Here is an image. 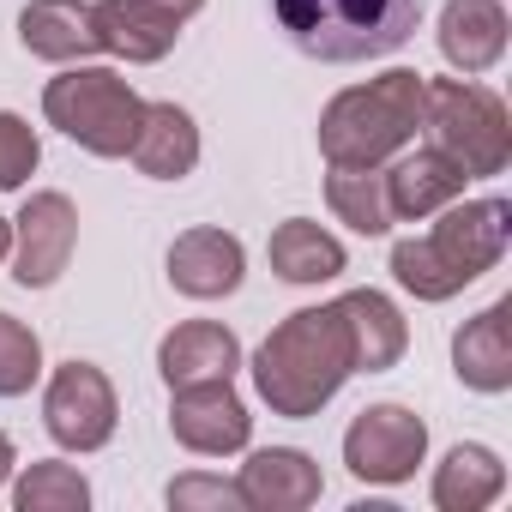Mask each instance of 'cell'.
Here are the masks:
<instances>
[{
  "instance_id": "cell-6",
  "label": "cell",
  "mask_w": 512,
  "mask_h": 512,
  "mask_svg": "<svg viewBox=\"0 0 512 512\" xmlns=\"http://www.w3.org/2000/svg\"><path fill=\"white\" fill-rule=\"evenodd\" d=\"M422 452H428V428H422V416L404 410V404H374V410H362V416L350 422V434H344V464H350V476L380 482V488L410 482L416 464H422Z\"/></svg>"
},
{
  "instance_id": "cell-4",
  "label": "cell",
  "mask_w": 512,
  "mask_h": 512,
  "mask_svg": "<svg viewBox=\"0 0 512 512\" xmlns=\"http://www.w3.org/2000/svg\"><path fill=\"white\" fill-rule=\"evenodd\" d=\"M422 127L440 157H452L470 181L500 175L512 163V121L506 103L470 79H422Z\"/></svg>"
},
{
  "instance_id": "cell-21",
  "label": "cell",
  "mask_w": 512,
  "mask_h": 512,
  "mask_svg": "<svg viewBox=\"0 0 512 512\" xmlns=\"http://www.w3.org/2000/svg\"><path fill=\"white\" fill-rule=\"evenodd\" d=\"M272 272H278L284 284H326V278L344 272V247H338V235H326L320 223L290 217V223H278V235H272Z\"/></svg>"
},
{
  "instance_id": "cell-14",
  "label": "cell",
  "mask_w": 512,
  "mask_h": 512,
  "mask_svg": "<svg viewBox=\"0 0 512 512\" xmlns=\"http://www.w3.org/2000/svg\"><path fill=\"white\" fill-rule=\"evenodd\" d=\"M235 362H241V344H235V332L217 326V320H187V326H175V332L157 344V368H163L169 386L229 380Z\"/></svg>"
},
{
  "instance_id": "cell-11",
  "label": "cell",
  "mask_w": 512,
  "mask_h": 512,
  "mask_svg": "<svg viewBox=\"0 0 512 512\" xmlns=\"http://www.w3.org/2000/svg\"><path fill=\"white\" fill-rule=\"evenodd\" d=\"M241 241L229 229H187L169 247V284L193 302H217L241 290Z\"/></svg>"
},
{
  "instance_id": "cell-17",
  "label": "cell",
  "mask_w": 512,
  "mask_h": 512,
  "mask_svg": "<svg viewBox=\"0 0 512 512\" xmlns=\"http://www.w3.org/2000/svg\"><path fill=\"white\" fill-rule=\"evenodd\" d=\"M151 181H181L193 175L199 163V127L181 103H145V121H139V139L127 151Z\"/></svg>"
},
{
  "instance_id": "cell-18",
  "label": "cell",
  "mask_w": 512,
  "mask_h": 512,
  "mask_svg": "<svg viewBox=\"0 0 512 512\" xmlns=\"http://www.w3.org/2000/svg\"><path fill=\"white\" fill-rule=\"evenodd\" d=\"M19 43L43 61H85L97 55V25L85 0H31L19 13Z\"/></svg>"
},
{
  "instance_id": "cell-12",
  "label": "cell",
  "mask_w": 512,
  "mask_h": 512,
  "mask_svg": "<svg viewBox=\"0 0 512 512\" xmlns=\"http://www.w3.org/2000/svg\"><path fill=\"white\" fill-rule=\"evenodd\" d=\"M235 488L253 512H302L320 500V464L296 446H266L241 464Z\"/></svg>"
},
{
  "instance_id": "cell-1",
  "label": "cell",
  "mask_w": 512,
  "mask_h": 512,
  "mask_svg": "<svg viewBox=\"0 0 512 512\" xmlns=\"http://www.w3.org/2000/svg\"><path fill=\"white\" fill-rule=\"evenodd\" d=\"M350 374H356V344L344 302L290 314L253 356V386L272 404V416H314L326 398H338Z\"/></svg>"
},
{
  "instance_id": "cell-27",
  "label": "cell",
  "mask_w": 512,
  "mask_h": 512,
  "mask_svg": "<svg viewBox=\"0 0 512 512\" xmlns=\"http://www.w3.org/2000/svg\"><path fill=\"white\" fill-rule=\"evenodd\" d=\"M37 157H43V145H37L31 121L13 115V109H0V187H25V175L37 169Z\"/></svg>"
},
{
  "instance_id": "cell-29",
  "label": "cell",
  "mask_w": 512,
  "mask_h": 512,
  "mask_svg": "<svg viewBox=\"0 0 512 512\" xmlns=\"http://www.w3.org/2000/svg\"><path fill=\"white\" fill-rule=\"evenodd\" d=\"M157 7H163V13H175V19H187V13H199V7H205V0H157Z\"/></svg>"
},
{
  "instance_id": "cell-19",
  "label": "cell",
  "mask_w": 512,
  "mask_h": 512,
  "mask_svg": "<svg viewBox=\"0 0 512 512\" xmlns=\"http://www.w3.org/2000/svg\"><path fill=\"white\" fill-rule=\"evenodd\" d=\"M464 169L452 163V157H440L434 145L428 151H416V157H404L392 175H386V205H392V217H428V211H446L458 193H464Z\"/></svg>"
},
{
  "instance_id": "cell-23",
  "label": "cell",
  "mask_w": 512,
  "mask_h": 512,
  "mask_svg": "<svg viewBox=\"0 0 512 512\" xmlns=\"http://www.w3.org/2000/svg\"><path fill=\"white\" fill-rule=\"evenodd\" d=\"M326 199H332V211H338L356 235H386V229H392L386 175H374V169H332V175H326Z\"/></svg>"
},
{
  "instance_id": "cell-22",
  "label": "cell",
  "mask_w": 512,
  "mask_h": 512,
  "mask_svg": "<svg viewBox=\"0 0 512 512\" xmlns=\"http://www.w3.org/2000/svg\"><path fill=\"white\" fill-rule=\"evenodd\" d=\"M506 488V464L488 446H452L434 470V506L440 512H482Z\"/></svg>"
},
{
  "instance_id": "cell-28",
  "label": "cell",
  "mask_w": 512,
  "mask_h": 512,
  "mask_svg": "<svg viewBox=\"0 0 512 512\" xmlns=\"http://www.w3.org/2000/svg\"><path fill=\"white\" fill-rule=\"evenodd\" d=\"M169 506H223V512H235V506H247L241 500V488L235 482H217V476H181V482H169Z\"/></svg>"
},
{
  "instance_id": "cell-20",
  "label": "cell",
  "mask_w": 512,
  "mask_h": 512,
  "mask_svg": "<svg viewBox=\"0 0 512 512\" xmlns=\"http://www.w3.org/2000/svg\"><path fill=\"white\" fill-rule=\"evenodd\" d=\"M344 320H350V344H356V374H380L404 356L410 332L404 314L380 296V290H350L344 296Z\"/></svg>"
},
{
  "instance_id": "cell-24",
  "label": "cell",
  "mask_w": 512,
  "mask_h": 512,
  "mask_svg": "<svg viewBox=\"0 0 512 512\" xmlns=\"http://www.w3.org/2000/svg\"><path fill=\"white\" fill-rule=\"evenodd\" d=\"M19 512H85V500H91V482L73 470V464H31L25 476H19Z\"/></svg>"
},
{
  "instance_id": "cell-7",
  "label": "cell",
  "mask_w": 512,
  "mask_h": 512,
  "mask_svg": "<svg viewBox=\"0 0 512 512\" xmlns=\"http://www.w3.org/2000/svg\"><path fill=\"white\" fill-rule=\"evenodd\" d=\"M43 422L67 452H97L115 434V386L97 362H61L43 398Z\"/></svg>"
},
{
  "instance_id": "cell-10",
  "label": "cell",
  "mask_w": 512,
  "mask_h": 512,
  "mask_svg": "<svg viewBox=\"0 0 512 512\" xmlns=\"http://www.w3.org/2000/svg\"><path fill=\"white\" fill-rule=\"evenodd\" d=\"M175 404H169V428L187 452H241L247 434H253V416L247 404L229 392V380H193V386H169Z\"/></svg>"
},
{
  "instance_id": "cell-30",
  "label": "cell",
  "mask_w": 512,
  "mask_h": 512,
  "mask_svg": "<svg viewBox=\"0 0 512 512\" xmlns=\"http://www.w3.org/2000/svg\"><path fill=\"white\" fill-rule=\"evenodd\" d=\"M7 470H13V440L0 434V482H7Z\"/></svg>"
},
{
  "instance_id": "cell-25",
  "label": "cell",
  "mask_w": 512,
  "mask_h": 512,
  "mask_svg": "<svg viewBox=\"0 0 512 512\" xmlns=\"http://www.w3.org/2000/svg\"><path fill=\"white\" fill-rule=\"evenodd\" d=\"M37 374H43V344H37V332H31L25 320H13V314H0V398L31 392Z\"/></svg>"
},
{
  "instance_id": "cell-15",
  "label": "cell",
  "mask_w": 512,
  "mask_h": 512,
  "mask_svg": "<svg viewBox=\"0 0 512 512\" xmlns=\"http://www.w3.org/2000/svg\"><path fill=\"white\" fill-rule=\"evenodd\" d=\"M452 368L476 392H506L512 386V302L482 308L458 338H452Z\"/></svg>"
},
{
  "instance_id": "cell-31",
  "label": "cell",
  "mask_w": 512,
  "mask_h": 512,
  "mask_svg": "<svg viewBox=\"0 0 512 512\" xmlns=\"http://www.w3.org/2000/svg\"><path fill=\"white\" fill-rule=\"evenodd\" d=\"M7 253H13V223L0 217V260H7Z\"/></svg>"
},
{
  "instance_id": "cell-13",
  "label": "cell",
  "mask_w": 512,
  "mask_h": 512,
  "mask_svg": "<svg viewBox=\"0 0 512 512\" xmlns=\"http://www.w3.org/2000/svg\"><path fill=\"white\" fill-rule=\"evenodd\" d=\"M91 25H97V49L127 61H163L181 37V19L163 13L157 0H97Z\"/></svg>"
},
{
  "instance_id": "cell-8",
  "label": "cell",
  "mask_w": 512,
  "mask_h": 512,
  "mask_svg": "<svg viewBox=\"0 0 512 512\" xmlns=\"http://www.w3.org/2000/svg\"><path fill=\"white\" fill-rule=\"evenodd\" d=\"M506 235H512V205L506 199H470V205H446V217L434 223L428 247H434V260L458 284H476L482 272L500 266Z\"/></svg>"
},
{
  "instance_id": "cell-26",
  "label": "cell",
  "mask_w": 512,
  "mask_h": 512,
  "mask_svg": "<svg viewBox=\"0 0 512 512\" xmlns=\"http://www.w3.org/2000/svg\"><path fill=\"white\" fill-rule=\"evenodd\" d=\"M392 272H398V284H404L416 302H446V296L464 290V284L434 260L428 241H398V247H392Z\"/></svg>"
},
{
  "instance_id": "cell-9",
  "label": "cell",
  "mask_w": 512,
  "mask_h": 512,
  "mask_svg": "<svg viewBox=\"0 0 512 512\" xmlns=\"http://www.w3.org/2000/svg\"><path fill=\"white\" fill-rule=\"evenodd\" d=\"M13 241H19V260H13V278L25 290H49L67 260H73V241H79V211L67 193H31L25 211L13 217Z\"/></svg>"
},
{
  "instance_id": "cell-3",
  "label": "cell",
  "mask_w": 512,
  "mask_h": 512,
  "mask_svg": "<svg viewBox=\"0 0 512 512\" xmlns=\"http://www.w3.org/2000/svg\"><path fill=\"white\" fill-rule=\"evenodd\" d=\"M416 127H422V73L398 67V73H380V79L326 103L320 151L332 169H374L398 145H410Z\"/></svg>"
},
{
  "instance_id": "cell-16",
  "label": "cell",
  "mask_w": 512,
  "mask_h": 512,
  "mask_svg": "<svg viewBox=\"0 0 512 512\" xmlns=\"http://www.w3.org/2000/svg\"><path fill=\"white\" fill-rule=\"evenodd\" d=\"M440 55L458 73H488L506 55V7H500V0H446V13H440Z\"/></svg>"
},
{
  "instance_id": "cell-2",
  "label": "cell",
  "mask_w": 512,
  "mask_h": 512,
  "mask_svg": "<svg viewBox=\"0 0 512 512\" xmlns=\"http://www.w3.org/2000/svg\"><path fill=\"white\" fill-rule=\"evenodd\" d=\"M272 13L314 61H380L416 37L422 0H272Z\"/></svg>"
},
{
  "instance_id": "cell-5",
  "label": "cell",
  "mask_w": 512,
  "mask_h": 512,
  "mask_svg": "<svg viewBox=\"0 0 512 512\" xmlns=\"http://www.w3.org/2000/svg\"><path fill=\"white\" fill-rule=\"evenodd\" d=\"M43 115H49L67 139H79L85 151H97V157H127L133 139H139L145 103H139V91H133L121 73H109V67H67L61 79H49Z\"/></svg>"
}]
</instances>
